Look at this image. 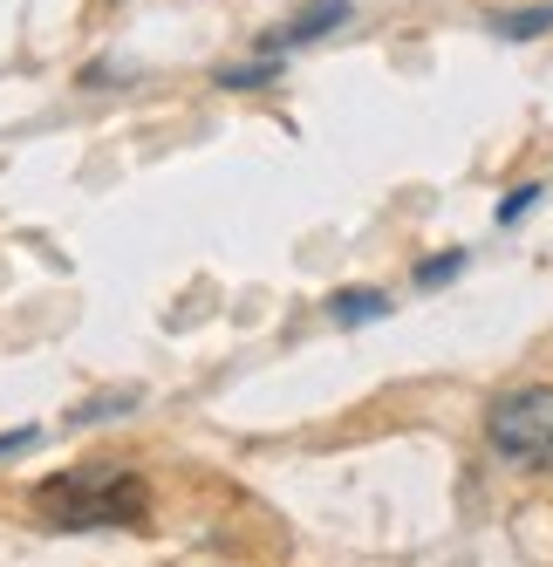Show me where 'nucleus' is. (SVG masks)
Here are the masks:
<instances>
[{"label": "nucleus", "mask_w": 553, "mask_h": 567, "mask_svg": "<svg viewBox=\"0 0 553 567\" xmlns=\"http://www.w3.org/2000/svg\"><path fill=\"white\" fill-rule=\"evenodd\" d=\"M34 513L62 534H96V526H144L150 493L124 458H90L75 472H55L34 485Z\"/></svg>", "instance_id": "1"}, {"label": "nucleus", "mask_w": 553, "mask_h": 567, "mask_svg": "<svg viewBox=\"0 0 553 567\" xmlns=\"http://www.w3.org/2000/svg\"><path fill=\"white\" fill-rule=\"evenodd\" d=\"M486 444H492L505 465L553 478V383L499 390L486 403Z\"/></svg>", "instance_id": "2"}, {"label": "nucleus", "mask_w": 553, "mask_h": 567, "mask_svg": "<svg viewBox=\"0 0 553 567\" xmlns=\"http://www.w3.org/2000/svg\"><path fill=\"white\" fill-rule=\"evenodd\" d=\"M348 14H355L348 0H307L294 21H281L273 34H260V55H281V49H307V42H322V34L348 28Z\"/></svg>", "instance_id": "3"}, {"label": "nucleus", "mask_w": 553, "mask_h": 567, "mask_svg": "<svg viewBox=\"0 0 553 567\" xmlns=\"http://www.w3.org/2000/svg\"><path fill=\"white\" fill-rule=\"evenodd\" d=\"M328 315L342 321V329H363V321H383V315H389V295H383V288H342V295L328 301Z\"/></svg>", "instance_id": "4"}, {"label": "nucleus", "mask_w": 553, "mask_h": 567, "mask_svg": "<svg viewBox=\"0 0 553 567\" xmlns=\"http://www.w3.org/2000/svg\"><path fill=\"white\" fill-rule=\"evenodd\" d=\"M546 28H553V0L546 8H520V14H492V34H505V42H533Z\"/></svg>", "instance_id": "5"}, {"label": "nucleus", "mask_w": 553, "mask_h": 567, "mask_svg": "<svg viewBox=\"0 0 553 567\" xmlns=\"http://www.w3.org/2000/svg\"><path fill=\"white\" fill-rule=\"evenodd\" d=\"M273 75H281V55H260L247 69H219V90H267Z\"/></svg>", "instance_id": "6"}, {"label": "nucleus", "mask_w": 553, "mask_h": 567, "mask_svg": "<svg viewBox=\"0 0 553 567\" xmlns=\"http://www.w3.org/2000/svg\"><path fill=\"white\" fill-rule=\"evenodd\" d=\"M137 403V390H109V396H90V403H75L69 411V424H103V417H116V411H131Z\"/></svg>", "instance_id": "7"}, {"label": "nucleus", "mask_w": 553, "mask_h": 567, "mask_svg": "<svg viewBox=\"0 0 553 567\" xmlns=\"http://www.w3.org/2000/svg\"><path fill=\"white\" fill-rule=\"evenodd\" d=\"M465 247H451V254H438V260H417V288H445V280H458L465 274Z\"/></svg>", "instance_id": "8"}, {"label": "nucleus", "mask_w": 553, "mask_h": 567, "mask_svg": "<svg viewBox=\"0 0 553 567\" xmlns=\"http://www.w3.org/2000/svg\"><path fill=\"white\" fill-rule=\"evenodd\" d=\"M540 192H546V185H512V192L499 198V226H520V219L540 206Z\"/></svg>", "instance_id": "9"}, {"label": "nucleus", "mask_w": 553, "mask_h": 567, "mask_svg": "<svg viewBox=\"0 0 553 567\" xmlns=\"http://www.w3.org/2000/svg\"><path fill=\"white\" fill-rule=\"evenodd\" d=\"M34 444H42V431H8V437H0V458H14V452H34Z\"/></svg>", "instance_id": "10"}]
</instances>
